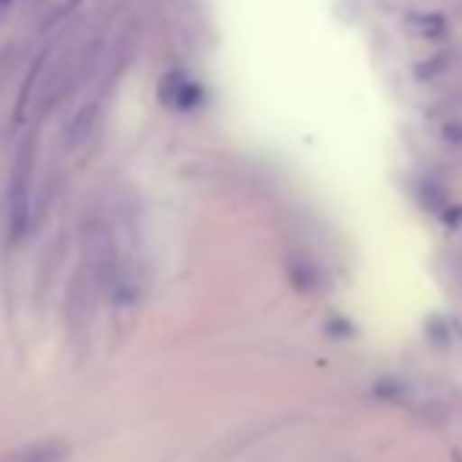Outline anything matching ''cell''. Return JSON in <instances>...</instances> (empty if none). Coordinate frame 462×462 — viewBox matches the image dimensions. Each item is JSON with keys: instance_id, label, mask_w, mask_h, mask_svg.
<instances>
[{"instance_id": "7a4b0ae2", "label": "cell", "mask_w": 462, "mask_h": 462, "mask_svg": "<svg viewBox=\"0 0 462 462\" xmlns=\"http://www.w3.org/2000/svg\"><path fill=\"white\" fill-rule=\"evenodd\" d=\"M69 457V447L67 440H35V444H25L19 450L6 453L0 462H67Z\"/></svg>"}, {"instance_id": "3957f363", "label": "cell", "mask_w": 462, "mask_h": 462, "mask_svg": "<svg viewBox=\"0 0 462 462\" xmlns=\"http://www.w3.org/2000/svg\"><path fill=\"white\" fill-rule=\"evenodd\" d=\"M6 6H10V0H0V19H4V13H6Z\"/></svg>"}, {"instance_id": "6da1fadb", "label": "cell", "mask_w": 462, "mask_h": 462, "mask_svg": "<svg viewBox=\"0 0 462 462\" xmlns=\"http://www.w3.org/2000/svg\"><path fill=\"white\" fill-rule=\"evenodd\" d=\"M158 95L171 110H192L195 104H201V88L180 69H171V73L161 76Z\"/></svg>"}]
</instances>
